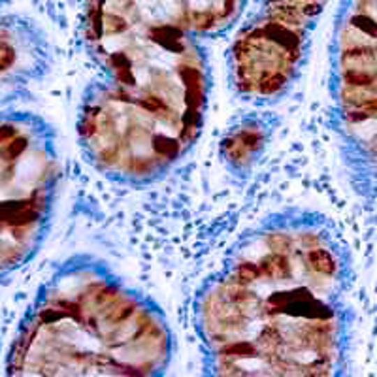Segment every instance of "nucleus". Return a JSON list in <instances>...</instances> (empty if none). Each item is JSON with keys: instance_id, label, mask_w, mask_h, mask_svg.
Segmentation results:
<instances>
[{"instance_id": "5", "label": "nucleus", "mask_w": 377, "mask_h": 377, "mask_svg": "<svg viewBox=\"0 0 377 377\" xmlns=\"http://www.w3.org/2000/svg\"><path fill=\"white\" fill-rule=\"evenodd\" d=\"M339 163L355 195L377 204V0H349L328 53Z\"/></svg>"}, {"instance_id": "2", "label": "nucleus", "mask_w": 377, "mask_h": 377, "mask_svg": "<svg viewBox=\"0 0 377 377\" xmlns=\"http://www.w3.org/2000/svg\"><path fill=\"white\" fill-rule=\"evenodd\" d=\"M87 51L101 75L77 113L83 155L112 182H157L202 132L212 87L202 38L149 25Z\"/></svg>"}, {"instance_id": "4", "label": "nucleus", "mask_w": 377, "mask_h": 377, "mask_svg": "<svg viewBox=\"0 0 377 377\" xmlns=\"http://www.w3.org/2000/svg\"><path fill=\"white\" fill-rule=\"evenodd\" d=\"M61 183L53 126L31 112H0V285L36 257Z\"/></svg>"}, {"instance_id": "3", "label": "nucleus", "mask_w": 377, "mask_h": 377, "mask_svg": "<svg viewBox=\"0 0 377 377\" xmlns=\"http://www.w3.org/2000/svg\"><path fill=\"white\" fill-rule=\"evenodd\" d=\"M174 334L155 302L91 255L59 264L8 351V376L153 377L168 370Z\"/></svg>"}, {"instance_id": "1", "label": "nucleus", "mask_w": 377, "mask_h": 377, "mask_svg": "<svg viewBox=\"0 0 377 377\" xmlns=\"http://www.w3.org/2000/svg\"><path fill=\"white\" fill-rule=\"evenodd\" d=\"M351 255L317 212L283 209L245 230L195 300L209 376H346Z\"/></svg>"}, {"instance_id": "6", "label": "nucleus", "mask_w": 377, "mask_h": 377, "mask_svg": "<svg viewBox=\"0 0 377 377\" xmlns=\"http://www.w3.org/2000/svg\"><path fill=\"white\" fill-rule=\"evenodd\" d=\"M50 70L51 50L44 34L21 19H0V106L31 94Z\"/></svg>"}]
</instances>
